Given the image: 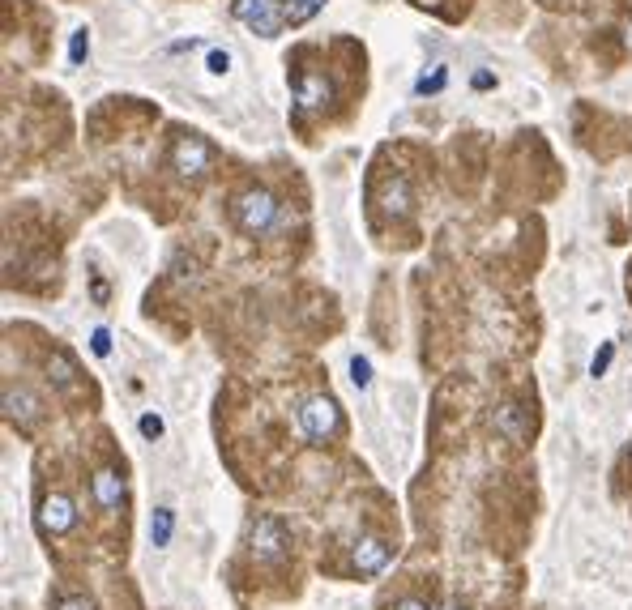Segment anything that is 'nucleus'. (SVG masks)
<instances>
[{"label":"nucleus","mask_w":632,"mask_h":610,"mask_svg":"<svg viewBox=\"0 0 632 610\" xmlns=\"http://www.w3.org/2000/svg\"><path fill=\"white\" fill-rule=\"evenodd\" d=\"M73 525H77V508H73L69 495L65 491L43 495V500H39V529H43V534L60 538V534H69Z\"/></svg>","instance_id":"nucleus-7"},{"label":"nucleus","mask_w":632,"mask_h":610,"mask_svg":"<svg viewBox=\"0 0 632 610\" xmlns=\"http://www.w3.org/2000/svg\"><path fill=\"white\" fill-rule=\"evenodd\" d=\"M124 495H129V487H124L120 470H99V474H94V504H99V508H107V512L120 508Z\"/></svg>","instance_id":"nucleus-10"},{"label":"nucleus","mask_w":632,"mask_h":610,"mask_svg":"<svg viewBox=\"0 0 632 610\" xmlns=\"http://www.w3.org/2000/svg\"><path fill=\"white\" fill-rule=\"evenodd\" d=\"M90 350H94L99 359L112 355V337H107V329H94V333H90Z\"/></svg>","instance_id":"nucleus-21"},{"label":"nucleus","mask_w":632,"mask_h":610,"mask_svg":"<svg viewBox=\"0 0 632 610\" xmlns=\"http://www.w3.org/2000/svg\"><path fill=\"white\" fill-rule=\"evenodd\" d=\"M214 158H218L214 146L201 133H176V141H171V150H167L171 171H176L180 180H188V184L205 180V175L214 171Z\"/></svg>","instance_id":"nucleus-2"},{"label":"nucleus","mask_w":632,"mask_h":610,"mask_svg":"<svg viewBox=\"0 0 632 610\" xmlns=\"http://www.w3.org/2000/svg\"><path fill=\"white\" fill-rule=\"evenodd\" d=\"M248 551L257 555L261 564H278V559L291 551V534H287V525H282L278 517H270V512L252 517V521H248Z\"/></svg>","instance_id":"nucleus-4"},{"label":"nucleus","mask_w":632,"mask_h":610,"mask_svg":"<svg viewBox=\"0 0 632 610\" xmlns=\"http://www.w3.org/2000/svg\"><path fill=\"white\" fill-rule=\"evenodd\" d=\"M235 18H240L248 30H257V35L274 39L287 18H282V5L278 0H235Z\"/></svg>","instance_id":"nucleus-6"},{"label":"nucleus","mask_w":632,"mask_h":610,"mask_svg":"<svg viewBox=\"0 0 632 610\" xmlns=\"http://www.w3.org/2000/svg\"><path fill=\"white\" fill-rule=\"evenodd\" d=\"M56 610H99V606H94L90 598H60Z\"/></svg>","instance_id":"nucleus-24"},{"label":"nucleus","mask_w":632,"mask_h":610,"mask_svg":"<svg viewBox=\"0 0 632 610\" xmlns=\"http://www.w3.org/2000/svg\"><path fill=\"white\" fill-rule=\"evenodd\" d=\"M94 303H107V282L94 278Z\"/></svg>","instance_id":"nucleus-26"},{"label":"nucleus","mask_w":632,"mask_h":610,"mask_svg":"<svg viewBox=\"0 0 632 610\" xmlns=\"http://www.w3.org/2000/svg\"><path fill=\"white\" fill-rule=\"evenodd\" d=\"M445 86H449V64H432V69L415 82V94H440Z\"/></svg>","instance_id":"nucleus-15"},{"label":"nucleus","mask_w":632,"mask_h":610,"mask_svg":"<svg viewBox=\"0 0 632 610\" xmlns=\"http://www.w3.org/2000/svg\"><path fill=\"white\" fill-rule=\"evenodd\" d=\"M291 94H295V116H312V111H325V103L334 99V86L316 69H295Z\"/></svg>","instance_id":"nucleus-5"},{"label":"nucleus","mask_w":632,"mask_h":610,"mask_svg":"<svg viewBox=\"0 0 632 610\" xmlns=\"http://www.w3.org/2000/svg\"><path fill=\"white\" fill-rule=\"evenodd\" d=\"M278 218H282V205L270 188H244L240 197L231 201V222L252 239L278 231Z\"/></svg>","instance_id":"nucleus-1"},{"label":"nucleus","mask_w":632,"mask_h":610,"mask_svg":"<svg viewBox=\"0 0 632 610\" xmlns=\"http://www.w3.org/2000/svg\"><path fill=\"white\" fill-rule=\"evenodd\" d=\"M381 205H385V210L389 214H410V180H406V175H393V180L385 184V192H381Z\"/></svg>","instance_id":"nucleus-12"},{"label":"nucleus","mask_w":632,"mask_h":610,"mask_svg":"<svg viewBox=\"0 0 632 610\" xmlns=\"http://www.w3.org/2000/svg\"><path fill=\"white\" fill-rule=\"evenodd\" d=\"M86 56H90V30H77L73 43H69V60H73V64H82Z\"/></svg>","instance_id":"nucleus-19"},{"label":"nucleus","mask_w":632,"mask_h":610,"mask_svg":"<svg viewBox=\"0 0 632 610\" xmlns=\"http://www.w3.org/2000/svg\"><path fill=\"white\" fill-rule=\"evenodd\" d=\"M141 436L158 440V436H163V419H158V414H141Z\"/></svg>","instance_id":"nucleus-22"},{"label":"nucleus","mask_w":632,"mask_h":610,"mask_svg":"<svg viewBox=\"0 0 632 610\" xmlns=\"http://www.w3.org/2000/svg\"><path fill=\"white\" fill-rule=\"evenodd\" d=\"M389 610H432V606L423 602V598H415V593H406V598H398V602H393Z\"/></svg>","instance_id":"nucleus-23"},{"label":"nucleus","mask_w":632,"mask_h":610,"mask_svg":"<svg viewBox=\"0 0 632 610\" xmlns=\"http://www.w3.org/2000/svg\"><path fill=\"white\" fill-rule=\"evenodd\" d=\"M492 423H496V431H500V436H509V440H526V436H530L526 410H521V406H513V401H509V406H500V410L492 414Z\"/></svg>","instance_id":"nucleus-11"},{"label":"nucleus","mask_w":632,"mask_h":610,"mask_svg":"<svg viewBox=\"0 0 632 610\" xmlns=\"http://www.w3.org/2000/svg\"><path fill=\"white\" fill-rule=\"evenodd\" d=\"M43 414V401L26 389V384H5V419L13 423V427H30Z\"/></svg>","instance_id":"nucleus-8"},{"label":"nucleus","mask_w":632,"mask_h":610,"mask_svg":"<svg viewBox=\"0 0 632 610\" xmlns=\"http://www.w3.org/2000/svg\"><path fill=\"white\" fill-rule=\"evenodd\" d=\"M611 359H615V346H611V342H603V350H598V355L590 359V376H603L607 367H611Z\"/></svg>","instance_id":"nucleus-20"},{"label":"nucleus","mask_w":632,"mask_h":610,"mask_svg":"<svg viewBox=\"0 0 632 610\" xmlns=\"http://www.w3.org/2000/svg\"><path fill=\"white\" fill-rule=\"evenodd\" d=\"M171 529H176V512H171V508H154V517H150V542H154V547H167Z\"/></svg>","instance_id":"nucleus-13"},{"label":"nucleus","mask_w":632,"mask_h":610,"mask_svg":"<svg viewBox=\"0 0 632 610\" xmlns=\"http://www.w3.org/2000/svg\"><path fill=\"white\" fill-rule=\"evenodd\" d=\"M205 73H210V77H227L231 73V52H227V47H210V52H205Z\"/></svg>","instance_id":"nucleus-17"},{"label":"nucleus","mask_w":632,"mask_h":610,"mask_svg":"<svg viewBox=\"0 0 632 610\" xmlns=\"http://www.w3.org/2000/svg\"><path fill=\"white\" fill-rule=\"evenodd\" d=\"M445 610H466V606H457V602H449V606H445Z\"/></svg>","instance_id":"nucleus-27"},{"label":"nucleus","mask_w":632,"mask_h":610,"mask_svg":"<svg viewBox=\"0 0 632 610\" xmlns=\"http://www.w3.org/2000/svg\"><path fill=\"white\" fill-rule=\"evenodd\" d=\"M351 380H355V389H368V384H372V363L363 355L351 359Z\"/></svg>","instance_id":"nucleus-18"},{"label":"nucleus","mask_w":632,"mask_h":610,"mask_svg":"<svg viewBox=\"0 0 632 610\" xmlns=\"http://www.w3.org/2000/svg\"><path fill=\"white\" fill-rule=\"evenodd\" d=\"M47 372H52V380L60 384V389H73V376H77V367H73V359L65 355V350H56V355L47 359Z\"/></svg>","instance_id":"nucleus-14"},{"label":"nucleus","mask_w":632,"mask_h":610,"mask_svg":"<svg viewBox=\"0 0 632 610\" xmlns=\"http://www.w3.org/2000/svg\"><path fill=\"white\" fill-rule=\"evenodd\" d=\"M492 86H496L492 73H474V90H492Z\"/></svg>","instance_id":"nucleus-25"},{"label":"nucleus","mask_w":632,"mask_h":610,"mask_svg":"<svg viewBox=\"0 0 632 610\" xmlns=\"http://www.w3.org/2000/svg\"><path fill=\"white\" fill-rule=\"evenodd\" d=\"M282 5V18H287L291 26H299V22H308L316 9H321V0H278Z\"/></svg>","instance_id":"nucleus-16"},{"label":"nucleus","mask_w":632,"mask_h":610,"mask_svg":"<svg viewBox=\"0 0 632 610\" xmlns=\"http://www.w3.org/2000/svg\"><path fill=\"white\" fill-rule=\"evenodd\" d=\"M389 555H393V547H389L381 534H363L355 542V551H351V564H355L359 576H376V572L389 564Z\"/></svg>","instance_id":"nucleus-9"},{"label":"nucleus","mask_w":632,"mask_h":610,"mask_svg":"<svg viewBox=\"0 0 632 610\" xmlns=\"http://www.w3.org/2000/svg\"><path fill=\"white\" fill-rule=\"evenodd\" d=\"M299 431H304V440L312 444H325V440H334L338 431H342V414H338V401L334 397H308L304 406H299Z\"/></svg>","instance_id":"nucleus-3"}]
</instances>
